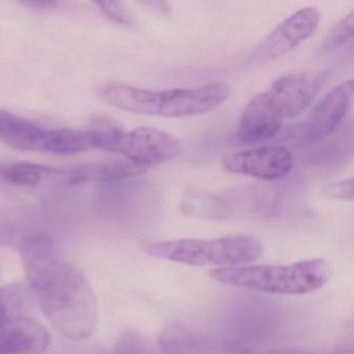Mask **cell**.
<instances>
[{"label": "cell", "mask_w": 354, "mask_h": 354, "mask_svg": "<svg viewBox=\"0 0 354 354\" xmlns=\"http://www.w3.org/2000/svg\"><path fill=\"white\" fill-rule=\"evenodd\" d=\"M281 124L266 93H261L248 102L242 113L237 140L242 145H254L271 140L281 131Z\"/></svg>", "instance_id": "obj_12"}, {"label": "cell", "mask_w": 354, "mask_h": 354, "mask_svg": "<svg viewBox=\"0 0 354 354\" xmlns=\"http://www.w3.org/2000/svg\"><path fill=\"white\" fill-rule=\"evenodd\" d=\"M353 179L349 178V179L343 180V181L326 184L322 188V194L327 198L352 202L353 201Z\"/></svg>", "instance_id": "obj_21"}, {"label": "cell", "mask_w": 354, "mask_h": 354, "mask_svg": "<svg viewBox=\"0 0 354 354\" xmlns=\"http://www.w3.org/2000/svg\"><path fill=\"white\" fill-rule=\"evenodd\" d=\"M353 93L352 80L333 88L315 105L306 121L295 124L286 132L283 142L292 147H306L330 136L347 115Z\"/></svg>", "instance_id": "obj_5"}, {"label": "cell", "mask_w": 354, "mask_h": 354, "mask_svg": "<svg viewBox=\"0 0 354 354\" xmlns=\"http://www.w3.org/2000/svg\"><path fill=\"white\" fill-rule=\"evenodd\" d=\"M293 165V155L281 146L239 151L225 155L223 159V169L229 173L266 181H275L289 175Z\"/></svg>", "instance_id": "obj_7"}, {"label": "cell", "mask_w": 354, "mask_h": 354, "mask_svg": "<svg viewBox=\"0 0 354 354\" xmlns=\"http://www.w3.org/2000/svg\"><path fill=\"white\" fill-rule=\"evenodd\" d=\"M148 167L134 162L128 158L107 161V162L88 165V181H121V180L142 175L148 171Z\"/></svg>", "instance_id": "obj_15"}, {"label": "cell", "mask_w": 354, "mask_h": 354, "mask_svg": "<svg viewBox=\"0 0 354 354\" xmlns=\"http://www.w3.org/2000/svg\"><path fill=\"white\" fill-rule=\"evenodd\" d=\"M146 344L142 337L133 333H128L120 339L115 354H148Z\"/></svg>", "instance_id": "obj_22"}, {"label": "cell", "mask_w": 354, "mask_h": 354, "mask_svg": "<svg viewBox=\"0 0 354 354\" xmlns=\"http://www.w3.org/2000/svg\"><path fill=\"white\" fill-rule=\"evenodd\" d=\"M162 354H254L230 342L210 339L183 324H173L159 337Z\"/></svg>", "instance_id": "obj_11"}, {"label": "cell", "mask_w": 354, "mask_h": 354, "mask_svg": "<svg viewBox=\"0 0 354 354\" xmlns=\"http://www.w3.org/2000/svg\"><path fill=\"white\" fill-rule=\"evenodd\" d=\"M21 306L19 291L15 288L0 289V320L16 315V310Z\"/></svg>", "instance_id": "obj_20"}, {"label": "cell", "mask_w": 354, "mask_h": 354, "mask_svg": "<svg viewBox=\"0 0 354 354\" xmlns=\"http://www.w3.org/2000/svg\"><path fill=\"white\" fill-rule=\"evenodd\" d=\"M26 6H30L32 8H37V9H50V8L55 7L59 5L57 1H28L26 3Z\"/></svg>", "instance_id": "obj_24"}, {"label": "cell", "mask_w": 354, "mask_h": 354, "mask_svg": "<svg viewBox=\"0 0 354 354\" xmlns=\"http://www.w3.org/2000/svg\"><path fill=\"white\" fill-rule=\"evenodd\" d=\"M18 248L30 289L51 324L74 341L90 337L98 323V302L84 273L47 234L36 232Z\"/></svg>", "instance_id": "obj_1"}, {"label": "cell", "mask_w": 354, "mask_h": 354, "mask_svg": "<svg viewBox=\"0 0 354 354\" xmlns=\"http://www.w3.org/2000/svg\"><path fill=\"white\" fill-rule=\"evenodd\" d=\"M30 232V223L24 215L13 210L0 208V244L19 246Z\"/></svg>", "instance_id": "obj_16"}, {"label": "cell", "mask_w": 354, "mask_h": 354, "mask_svg": "<svg viewBox=\"0 0 354 354\" xmlns=\"http://www.w3.org/2000/svg\"><path fill=\"white\" fill-rule=\"evenodd\" d=\"M49 345L48 331L37 321L20 315L0 320V354H44Z\"/></svg>", "instance_id": "obj_10"}, {"label": "cell", "mask_w": 354, "mask_h": 354, "mask_svg": "<svg viewBox=\"0 0 354 354\" xmlns=\"http://www.w3.org/2000/svg\"><path fill=\"white\" fill-rule=\"evenodd\" d=\"M47 131L28 120L0 109V140L12 148L44 152Z\"/></svg>", "instance_id": "obj_13"}, {"label": "cell", "mask_w": 354, "mask_h": 354, "mask_svg": "<svg viewBox=\"0 0 354 354\" xmlns=\"http://www.w3.org/2000/svg\"><path fill=\"white\" fill-rule=\"evenodd\" d=\"M181 152L177 138L152 127H140L120 134L115 153L145 167L173 160Z\"/></svg>", "instance_id": "obj_6"}, {"label": "cell", "mask_w": 354, "mask_h": 354, "mask_svg": "<svg viewBox=\"0 0 354 354\" xmlns=\"http://www.w3.org/2000/svg\"><path fill=\"white\" fill-rule=\"evenodd\" d=\"M331 354H353V348L349 345H343L333 350Z\"/></svg>", "instance_id": "obj_25"}, {"label": "cell", "mask_w": 354, "mask_h": 354, "mask_svg": "<svg viewBox=\"0 0 354 354\" xmlns=\"http://www.w3.org/2000/svg\"><path fill=\"white\" fill-rule=\"evenodd\" d=\"M146 7L150 8L153 11L156 13L161 14V15H169L171 13V8H169V3H165V1H147L145 3Z\"/></svg>", "instance_id": "obj_23"}, {"label": "cell", "mask_w": 354, "mask_h": 354, "mask_svg": "<svg viewBox=\"0 0 354 354\" xmlns=\"http://www.w3.org/2000/svg\"><path fill=\"white\" fill-rule=\"evenodd\" d=\"M353 28L354 12L351 11L328 32L319 51L321 53H330L347 44L353 38Z\"/></svg>", "instance_id": "obj_18"}, {"label": "cell", "mask_w": 354, "mask_h": 354, "mask_svg": "<svg viewBox=\"0 0 354 354\" xmlns=\"http://www.w3.org/2000/svg\"><path fill=\"white\" fill-rule=\"evenodd\" d=\"M320 82L308 73H292L277 78L266 92L277 117L283 121L304 113L316 97Z\"/></svg>", "instance_id": "obj_9"}, {"label": "cell", "mask_w": 354, "mask_h": 354, "mask_svg": "<svg viewBox=\"0 0 354 354\" xmlns=\"http://www.w3.org/2000/svg\"><path fill=\"white\" fill-rule=\"evenodd\" d=\"M182 210L187 215L202 218H223L225 208L218 198L203 192H190L182 202Z\"/></svg>", "instance_id": "obj_17"}, {"label": "cell", "mask_w": 354, "mask_h": 354, "mask_svg": "<svg viewBox=\"0 0 354 354\" xmlns=\"http://www.w3.org/2000/svg\"><path fill=\"white\" fill-rule=\"evenodd\" d=\"M97 149L96 134L73 129H48L44 152L57 155H73Z\"/></svg>", "instance_id": "obj_14"}, {"label": "cell", "mask_w": 354, "mask_h": 354, "mask_svg": "<svg viewBox=\"0 0 354 354\" xmlns=\"http://www.w3.org/2000/svg\"><path fill=\"white\" fill-rule=\"evenodd\" d=\"M99 93L105 102L128 113L186 118L204 115L223 104L231 95V86L219 82L192 88L150 91L111 82L101 86Z\"/></svg>", "instance_id": "obj_2"}, {"label": "cell", "mask_w": 354, "mask_h": 354, "mask_svg": "<svg viewBox=\"0 0 354 354\" xmlns=\"http://www.w3.org/2000/svg\"><path fill=\"white\" fill-rule=\"evenodd\" d=\"M145 252L154 258L190 266H244L262 256L264 246L258 238L230 235L216 239H178L147 242Z\"/></svg>", "instance_id": "obj_4"}, {"label": "cell", "mask_w": 354, "mask_h": 354, "mask_svg": "<svg viewBox=\"0 0 354 354\" xmlns=\"http://www.w3.org/2000/svg\"><path fill=\"white\" fill-rule=\"evenodd\" d=\"M320 22L315 7H306L283 20L258 47L254 57L259 61L283 57L314 35Z\"/></svg>", "instance_id": "obj_8"}, {"label": "cell", "mask_w": 354, "mask_h": 354, "mask_svg": "<svg viewBox=\"0 0 354 354\" xmlns=\"http://www.w3.org/2000/svg\"><path fill=\"white\" fill-rule=\"evenodd\" d=\"M330 266L322 259L301 261L287 265H244L211 271L217 283L263 293L304 295L326 285Z\"/></svg>", "instance_id": "obj_3"}, {"label": "cell", "mask_w": 354, "mask_h": 354, "mask_svg": "<svg viewBox=\"0 0 354 354\" xmlns=\"http://www.w3.org/2000/svg\"><path fill=\"white\" fill-rule=\"evenodd\" d=\"M271 354H310L304 351H298V350H285V351L275 352Z\"/></svg>", "instance_id": "obj_26"}, {"label": "cell", "mask_w": 354, "mask_h": 354, "mask_svg": "<svg viewBox=\"0 0 354 354\" xmlns=\"http://www.w3.org/2000/svg\"><path fill=\"white\" fill-rule=\"evenodd\" d=\"M103 15L109 20L123 26L133 24L134 18L125 3L121 1H98L96 3Z\"/></svg>", "instance_id": "obj_19"}]
</instances>
